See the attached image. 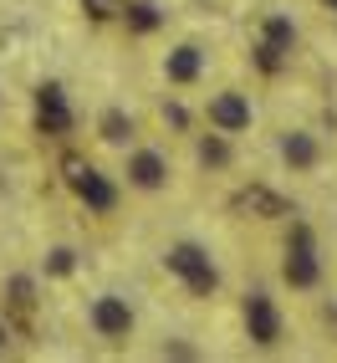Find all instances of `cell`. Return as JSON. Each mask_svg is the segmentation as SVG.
Masks as SVG:
<instances>
[{
    "instance_id": "4fadbf2b",
    "label": "cell",
    "mask_w": 337,
    "mask_h": 363,
    "mask_svg": "<svg viewBox=\"0 0 337 363\" xmlns=\"http://www.w3.org/2000/svg\"><path fill=\"white\" fill-rule=\"evenodd\" d=\"M200 72H205V46H195V41H179L174 52L164 57V77L174 82V87L200 82Z\"/></svg>"
},
{
    "instance_id": "3957f363",
    "label": "cell",
    "mask_w": 337,
    "mask_h": 363,
    "mask_svg": "<svg viewBox=\"0 0 337 363\" xmlns=\"http://www.w3.org/2000/svg\"><path fill=\"white\" fill-rule=\"evenodd\" d=\"M281 277L286 286H297V292H312V286L322 281V261H317V246H312V225L297 220L292 225V240H286V261H281Z\"/></svg>"
},
{
    "instance_id": "ba28073f",
    "label": "cell",
    "mask_w": 337,
    "mask_h": 363,
    "mask_svg": "<svg viewBox=\"0 0 337 363\" xmlns=\"http://www.w3.org/2000/svg\"><path fill=\"white\" fill-rule=\"evenodd\" d=\"M240 312H246V333H251L256 348H276L281 343V307L266 292H251Z\"/></svg>"
},
{
    "instance_id": "8992f818",
    "label": "cell",
    "mask_w": 337,
    "mask_h": 363,
    "mask_svg": "<svg viewBox=\"0 0 337 363\" xmlns=\"http://www.w3.org/2000/svg\"><path fill=\"white\" fill-rule=\"evenodd\" d=\"M205 118H210V128H220V133H246L251 123H256V108H251V98L246 92H235V87H225V92H215V98L205 103Z\"/></svg>"
},
{
    "instance_id": "d6986e66",
    "label": "cell",
    "mask_w": 337,
    "mask_h": 363,
    "mask_svg": "<svg viewBox=\"0 0 337 363\" xmlns=\"http://www.w3.org/2000/svg\"><path fill=\"white\" fill-rule=\"evenodd\" d=\"M164 123L174 128V133H184V128H189V108H184V103H164Z\"/></svg>"
},
{
    "instance_id": "8fae6325",
    "label": "cell",
    "mask_w": 337,
    "mask_h": 363,
    "mask_svg": "<svg viewBox=\"0 0 337 363\" xmlns=\"http://www.w3.org/2000/svg\"><path fill=\"white\" fill-rule=\"evenodd\" d=\"M123 174H128V184H133V189L154 195V189H164V184H168V159H164L159 149H133Z\"/></svg>"
},
{
    "instance_id": "30bf717a",
    "label": "cell",
    "mask_w": 337,
    "mask_h": 363,
    "mask_svg": "<svg viewBox=\"0 0 337 363\" xmlns=\"http://www.w3.org/2000/svg\"><path fill=\"white\" fill-rule=\"evenodd\" d=\"M31 318H36V277H11L6 281V323L11 333H31Z\"/></svg>"
},
{
    "instance_id": "9c48e42d",
    "label": "cell",
    "mask_w": 337,
    "mask_h": 363,
    "mask_svg": "<svg viewBox=\"0 0 337 363\" xmlns=\"http://www.w3.org/2000/svg\"><path fill=\"white\" fill-rule=\"evenodd\" d=\"M72 123H77V118H72V108H67V92L57 82H41L36 87V128L62 138V133H72Z\"/></svg>"
},
{
    "instance_id": "9a60e30c",
    "label": "cell",
    "mask_w": 337,
    "mask_h": 363,
    "mask_svg": "<svg viewBox=\"0 0 337 363\" xmlns=\"http://www.w3.org/2000/svg\"><path fill=\"white\" fill-rule=\"evenodd\" d=\"M230 159H235V149H230V133H200V164L205 169H230Z\"/></svg>"
},
{
    "instance_id": "5b68a950",
    "label": "cell",
    "mask_w": 337,
    "mask_h": 363,
    "mask_svg": "<svg viewBox=\"0 0 337 363\" xmlns=\"http://www.w3.org/2000/svg\"><path fill=\"white\" fill-rule=\"evenodd\" d=\"M87 323H92V333H98L103 343H123V337H133V307H128V297L103 292L87 307Z\"/></svg>"
},
{
    "instance_id": "44dd1931",
    "label": "cell",
    "mask_w": 337,
    "mask_h": 363,
    "mask_svg": "<svg viewBox=\"0 0 337 363\" xmlns=\"http://www.w3.org/2000/svg\"><path fill=\"white\" fill-rule=\"evenodd\" d=\"M11 337H16V333H11V323H6V318H0V358H6V353H11Z\"/></svg>"
},
{
    "instance_id": "52a82bcc",
    "label": "cell",
    "mask_w": 337,
    "mask_h": 363,
    "mask_svg": "<svg viewBox=\"0 0 337 363\" xmlns=\"http://www.w3.org/2000/svg\"><path fill=\"white\" fill-rule=\"evenodd\" d=\"M230 215H246V220H281V215H292L286 195H276L271 184H246L230 195Z\"/></svg>"
},
{
    "instance_id": "ffe728a7",
    "label": "cell",
    "mask_w": 337,
    "mask_h": 363,
    "mask_svg": "<svg viewBox=\"0 0 337 363\" xmlns=\"http://www.w3.org/2000/svg\"><path fill=\"white\" fill-rule=\"evenodd\" d=\"M159 358H179V363H195L200 353L189 348V343H164V348H159Z\"/></svg>"
},
{
    "instance_id": "277c9868",
    "label": "cell",
    "mask_w": 337,
    "mask_h": 363,
    "mask_svg": "<svg viewBox=\"0 0 337 363\" xmlns=\"http://www.w3.org/2000/svg\"><path fill=\"white\" fill-rule=\"evenodd\" d=\"M292 52H297V26H292V16H266V26H261V46H256V67L266 72V77H276Z\"/></svg>"
},
{
    "instance_id": "e0dca14e",
    "label": "cell",
    "mask_w": 337,
    "mask_h": 363,
    "mask_svg": "<svg viewBox=\"0 0 337 363\" xmlns=\"http://www.w3.org/2000/svg\"><path fill=\"white\" fill-rule=\"evenodd\" d=\"M72 272H77V251L72 246H57L46 256V277H72Z\"/></svg>"
},
{
    "instance_id": "6da1fadb",
    "label": "cell",
    "mask_w": 337,
    "mask_h": 363,
    "mask_svg": "<svg viewBox=\"0 0 337 363\" xmlns=\"http://www.w3.org/2000/svg\"><path fill=\"white\" fill-rule=\"evenodd\" d=\"M62 179L72 184V195H77L87 210H98V215H113V210H118V184H113L92 159L62 154Z\"/></svg>"
},
{
    "instance_id": "7c38bea8",
    "label": "cell",
    "mask_w": 337,
    "mask_h": 363,
    "mask_svg": "<svg viewBox=\"0 0 337 363\" xmlns=\"http://www.w3.org/2000/svg\"><path fill=\"white\" fill-rule=\"evenodd\" d=\"M281 159H286V169H292V174H312V169L322 164V143H317V133L292 128V133L281 138Z\"/></svg>"
},
{
    "instance_id": "7a4b0ae2",
    "label": "cell",
    "mask_w": 337,
    "mask_h": 363,
    "mask_svg": "<svg viewBox=\"0 0 337 363\" xmlns=\"http://www.w3.org/2000/svg\"><path fill=\"white\" fill-rule=\"evenodd\" d=\"M164 266L189 286V297H215V292H220V266H215L210 251L195 246V240H179V246H168Z\"/></svg>"
},
{
    "instance_id": "2e32d148",
    "label": "cell",
    "mask_w": 337,
    "mask_h": 363,
    "mask_svg": "<svg viewBox=\"0 0 337 363\" xmlns=\"http://www.w3.org/2000/svg\"><path fill=\"white\" fill-rule=\"evenodd\" d=\"M123 21H128V31L149 36V31H159V26H164V11H159V6H149V0H133V6H123Z\"/></svg>"
},
{
    "instance_id": "7402d4cb",
    "label": "cell",
    "mask_w": 337,
    "mask_h": 363,
    "mask_svg": "<svg viewBox=\"0 0 337 363\" xmlns=\"http://www.w3.org/2000/svg\"><path fill=\"white\" fill-rule=\"evenodd\" d=\"M322 6H332V11H337V0H322Z\"/></svg>"
},
{
    "instance_id": "5bb4252c",
    "label": "cell",
    "mask_w": 337,
    "mask_h": 363,
    "mask_svg": "<svg viewBox=\"0 0 337 363\" xmlns=\"http://www.w3.org/2000/svg\"><path fill=\"white\" fill-rule=\"evenodd\" d=\"M133 133H138V123H133L128 108H103V118H98V138H103V143H113V149H128Z\"/></svg>"
},
{
    "instance_id": "ac0fdd59",
    "label": "cell",
    "mask_w": 337,
    "mask_h": 363,
    "mask_svg": "<svg viewBox=\"0 0 337 363\" xmlns=\"http://www.w3.org/2000/svg\"><path fill=\"white\" fill-rule=\"evenodd\" d=\"M123 6H128V0H82V11L92 21H123Z\"/></svg>"
}]
</instances>
